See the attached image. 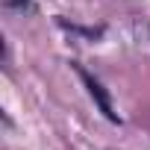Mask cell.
I'll return each mask as SVG.
<instances>
[{"instance_id":"cell-1","label":"cell","mask_w":150,"mask_h":150,"mask_svg":"<svg viewBox=\"0 0 150 150\" xmlns=\"http://www.w3.org/2000/svg\"><path fill=\"white\" fill-rule=\"evenodd\" d=\"M74 71L80 74V80H83V86L88 88V94H91V100L97 103V109H100L112 124H121V118H118V112H115V106H112V97H109V91L103 88V83L94 77V74H88L83 65H77V62H74Z\"/></svg>"}]
</instances>
